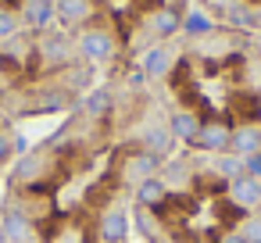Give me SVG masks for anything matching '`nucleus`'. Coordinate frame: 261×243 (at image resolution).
<instances>
[{"mask_svg":"<svg viewBox=\"0 0 261 243\" xmlns=\"http://www.w3.org/2000/svg\"><path fill=\"white\" fill-rule=\"evenodd\" d=\"M61 154H58V143H43L36 147L33 154H25L22 161H15L11 168V190L15 193H25V190H47L54 193V186L61 182Z\"/></svg>","mask_w":261,"mask_h":243,"instance_id":"nucleus-1","label":"nucleus"},{"mask_svg":"<svg viewBox=\"0 0 261 243\" xmlns=\"http://www.w3.org/2000/svg\"><path fill=\"white\" fill-rule=\"evenodd\" d=\"M161 165H165V157H158V154L143 150L140 143H133V147H125L118 154V161L111 168V179H115V186H122V190L133 193L143 179H154L161 172Z\"/></svg>","mask_w":261,"mask_h":243,"instance_id":"nucleus-2","label":"nucleus"},{"mask_svg":"<svg viewBox=\"0 0 261 243\" xmlns=\"http://www.w3.org/2000/svg\"><path fill=\"white\" fill-rule=\"evenodd\" d=\"M75 50H79V58H83V61H90V65H108V61L118 54V40H115V33H111V29L90 25V29H83V33H79Z\"/></svg>","mask_w":261,"mask_h":243,"instance_id":"nucleus-3","label":"nucleus"},{"mask_svg":"<svg viewBox=\"0 0 261 243\" xmlns=\"http://www.w3.org/2000/svg\"><path fill=\"white\" fill-rule=\"evenodd\" d=\"M0 232H4L8 243H47V236L40 232L36 222H29L18 207H4V214H0Z\"/></svg>","mask_w":261,"mask_h":243,"instance_id":"nucleus-4","label":"nucleus"},{"mask_svg":"<svg viewBox=\"0 0 261 243\" xmlns=\"http://www.w3.org/2000/svg\"><path fill=\"white\" fill-rule=\"evenodd\" d=\"M229 143H232V122L225 118H204L200 122V132H197V150L218 157V154H229Z\"/></svg>","mask_w":261,"mask_h":243,"instance_id":"nucleus-5","label":"nucleus"},{"mask_svg":"<svg viewBox=\"0 0 261 243\" xmlns=\"http://www.w3.org/2000/svg\"><path fill=\"white\" fill-rule=\"evenodd\" d=\"M97 236L100 239H118L129 243V207L122 200H108L97 214Z\"/></svg>","mask_w":261,"mask_h":243,"instance_id":"nucleus-6","label":"nucleus"},{"mask_svg":"<svg viewBox=\"0 0 261 243\" xmlns=\"http://www.w3.org/2000/svg\"><path fill=\"white\" fill-rule=\"evenodd\" d=\"M225 197H229L240 211L254 214V211H261V179H254V175H240V179H232V182L225 186Z\"/></svg>","mask_w":261,"mask_h":243,"instance_id":"nucleus-7","label":"nucleus"},{"mask_svg":"<svg viewBox=\"0 0 261 243\" xmlns=\"http://www.w3.org/2000/svg\"><path fill=\"white\" fill-rule=\"evenodd\" d=\"M172 65H175L172 47L158 43V47L143 50V58H140V75H143V79H165V75H172Z\"/></svg>","mask_w":261,"mask_h":243,"instance_id":"nucleus-8","label":"nucleus"},{"mask_svg":"<svg viewBox=\"0 0 261 243\" xmlns=\"http://www.w3.org/2000/svg\"><path fill=\"white\" fill-rule=\"evenodd\" d=\"M200 122H204V118H200L197 111L179 107V111H172V115H168V122H165V125H168V132L175 136V143H190V147H193V143H197V132H200Z\"/></svg>","mask_w":261,"mask_h":243,"instance_id":"nucleus-9","label":"nucleus"},{"mask_svg":"<svg viewBox=\"0 0 261 243\" xmlns=\"http://www.w3.org/2000/svg\"><path fill=\"white\" fill-rule=\"evenodd\" d=\"M229 154H236V157L261 154V125H257V122H240V125H232Z\"/></svg>","mask_w":261,"mask_h":243,"instance_id":"nucleus-10","label":"nucleus"},{"mask_svg":"<svg viewBox=\"0 0 261 243\" xmlns=\"http://www.w3.org/2000/svg\"><path fill=\"white\" fill-rule=\"evenodd\" d=\"M29 29H47L58 18V0H22V15H18Z\"/></svg>","mask_w":261,"mask_h":243,"instance_id":"nucleus-11","label":"nucleus"},{"mask_svg":"<svg viewBox=\"0 0 261 243\" xmlns=\"http://www.w3.org/2000/svg\"><path fill=\"white\" fill-rule=\"evenodd\" d=\"M133 197H136V204H140V207L158 211V207L168 200V186L161 182V175H154V179H143V182L133 190Z\"/></svg>","mask_w":261,"mask_h":243,"instance_id":"nucleus-12","label":"nucleus"},{"mask_svg":"<svg viewBox=\"0 0 261 243\" xmlns=\"http://www.w3.org/2000/svg\"><path fill=\"white\" fill-rule=\"evenodd\" d=\"M140 147L150 150V154H158V157H168L172 147H175V136L168 132V125H147L143 136H140Z\"/></svg>","mask_w":261,"mask_h":243,"instance_id":"nucleus-13","label":"nucleus"},{"mask_svg":"<svg viewBox=\"0 0 261 243\" xmlns=\"http://www.w3.org/2000/svg\"><path fill=\"white\" fill-rule=\"evenodd\" d=\"M111 107H115V93L108 86H97V90H90L83 97V115L86 118H108Z\"/></svg>","mask_w":261,"mask_h":243,"instance_id":"nucleus-14","label":"nucleus"},{"mask_svg":"<svg viewBox=\"0 0 261 243\" xmlns=\"http://www.w3.org/2000/svg\"><path fill=\"white\" fill-rule=\"evenodd\" d=\"M58 18L65 25H86L93 18V0H58Z\"/></svg>","mask_w":261,"mask_h":243,"instance_id":"nucleus-15","label":"nucleus"},{"mask_svg":"<svg viewBox=\"0 0 261 243\" xmlns=\"http://www.w3.org/2000/svg\"><path fill=\"white\" fill-rule=\"evenodd\" d=\"M222 186H229L232 179H240L243 175V157H236V154H218L215 161H211V168H207Z\"/></svg>","mask_w":261,"mask_h":243,"instance_id":"nucleus-16","label":"nucleus"},{"mask_svg":"<svg viewBox=\"0 0 261 243\" xmlns=\"http://www.w3.org/2000/svg\"><path fill=\"white\" fill-rule=\"evenodd\" d=\"M147 25H150V33H154V36L168 40V36H175V33L182 29V18H179L175 11L161 8V11H154V15H150V22H147Z\"/></svg>","mask_w":261,"mask_h":243,"instance_id":"nucleus-17","label":"nucleus"},{"mask_svg":"<svg viewBox=\"0 0 261 243\" xmlns=\"http://www.w3.org/2000/svg\"><path fill=\"white\" fill-rule=\"evenodd\" d=\"M211 29H215V22H211L207 11H190L182 18V33H190V36H207Z\"/></svg>","mask_w":261,"mask_h":243,"instance_id":"nucleus-18","label":"nucleus"},{"mask_svg":"<svg viewBox=\"0 0 261 243\" xmlns=\"http://www.w3.org/2000/svg\"><path fill=\"white\" fill-rule=\"evenodd\" d=\"M236 232H240L247 243H261V211H254V214H243V222L236 225Z\"/></svg>","mask_w":261,"mask_h":243,"instance_id":"nucleus-19","label":"nucleus"},{"mask_svg":"<svg viewBox=\"0 0 261 243\" xmlns=\"http://www.w3.org/2000/svg\"><path fill=\"white\" fill-rule=\"evenodd\" d=\"M43 58H47V61H68V58H72V50H68V43H65V40H54V36H50V40L43 43Z\"/></svg>","mask_w":261,"mask_h":243,"instance_id":"nucleus-20","label":"nucleus"},{"mask_svg":"<svg viewBox=\"0 0 261 243\" xmlns=\"http://www.w3.org/2000/svg\"><path fill=\"white\" fill-rule=\"evenodd\" d=\"M18 15L15 11H8V8H0V40H11L15 33H18Z\"/></svg>","mask_w":261,"mask_h":243,"instance_id":"nucleus-21","label":"nucleus"},{"mask_svg":"<svg viewBox=\"0 0 261 243\" xmlns=\"http://www.w3.org/2000/svg\"><path fill=\"white\" fill-rule=\"evenodd\" d=\"M11 161H15V132L4 129V132H0V168L11 165Z\"/></svg>","mask_w":261,"mask_h":243,"instance_id":"nucleus-22","label":"nucleus"},{"mask_svg":"<svg viewBox=\"0 0 261 243\" xmlns=\"http://www.w3.org/2000/svg\"><path fill=\"white\" fill-rule=\"evenodd\" d=\"M243 175H254V179H261V154H250V157H243Z\"/></svg>","mask_w":261,"mask_h":243,"instance_id":"nucleus-23","label":"nucleus"},{"mask_svg":"<svg viewBox=\"0 0 261 243\" xmlns=\"http://www.w3.org/2000/svg\"><path fill=\"white\" fill-rule=\"evenodd\" d=\"M215 243H247V239H243V236H240V232H236V229H222V232H218V239H215Z\"/></svg>","mask_w":261,"mask_h":243,"instance_id":"nucleus-24","label":"nucleus"},{"mask_svg":"<svg viewBox=\"0 0 261 243\" xmlns=\"http://www.w3.org/2000/svg\"><path fill=\"white\" fill-rule=\"evenodd\" d=\"M4 129H11V118H8V111H4V107H0V132H4Z\"/></svg>","mask_w":261,"mask_h":243,"instance_id":"nucleus-25","label":"nucleus"},{"mask_svg":"<svg viewBox=\"0 0 261 243\" xmlns=\"http://www.w3.org/2000/svg\"><path fill=\"white\" fill-rule=\"evenodd\" d=\"M93 243H118V239H100V236H97V239H93Z\"/></svg>","mask_w":261,"mask_h":243,"instance_id":"nucleus-26","label":"nucleus"},{"mask_svg":"<svg viewBox=\"0 0 261 243\" xmlns=\"http://www.w3.org/2000/svg\"><path fill=\"white\" fill-rule=\"evenodd\" d=\"M257 115H261V97H257Z\"/></svg>","mask_w":261,"mask_h":243,"instance_id":"nucleus-27","label":"nucleus"}]
</instances>
